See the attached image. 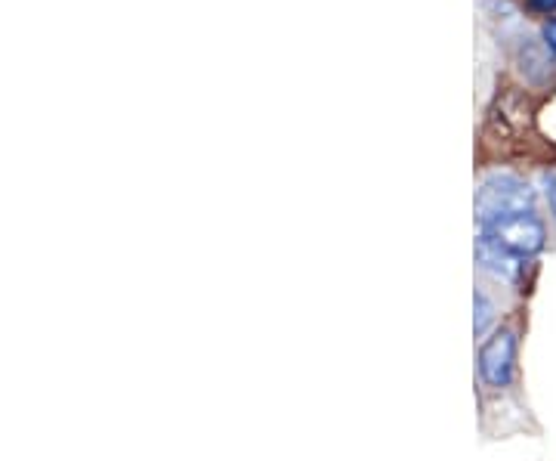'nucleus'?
I'll list each match as a JSON object with an SVG mask.
<instances>
[{"label":"nucleus","instance_id":"obj_3","mask_svg":"<svg viewBox=\"0 0 556 461\" xmlns=\"http://www.w3.org/2000/svg\"><path fill=\"white\" fill-rule=\"evenodd\" d=\"M544 44H547V50L556 56V16L544 22Z\"/></svg>","mask_w":556,"mask_h":461},{"label":"nucleus","instance_id":"obj_4","mask_svg":"<svg viewBox=\"0 0 556 461\" xmlns=\"http://www.w3.org/2000/svg\"><path fill=\"white\" fill-rule=\"evenodd\" d=\"M529 7L538 13H556V0H529Z\"/></svg>","mask_w":556,"mask_h":461},{"label":"nucleus","instance_id":"obj_5","mask_svg":"<svg viewBox=\"0 0 556 461\" xmlns=\"http://www.w3.org/2000/svg\"><path fill=\"white\" fill-rule=\"evenodd\" d=\"M547 202H550V214L556 217V180L547 183Z\"/></svg>","mask_w":556,"mask_h":461},{"label":"nucleus","instance_id":"obj_2","mask_svg":"<svg viewBox=\"0 0 556 461\" xmlns=\"http://www.w3.org/2000/svg\"><path fill=\"white\" fill-rule=\"evenodd\" d=\"M492 301L489 294H485V288H476V335L482 338L485 332H489V325L495 322V313H492Z\"/></svg>","mask_w":556,"mask_h":461},{"label":"nucleus","instance_id":"obj_1","mask_svg":"<svg viewBox=\"0 0 556 461\" xmlns=\"http://www.w3.org/2000/svg\"><path fill=\"white\" fill-rule=\"evenodd\" d=\"M516 353H519V335L510 325H498L492 338H485L479 347V359H476V372H479V384L485 390H507L516 378Z\"/></svg>","mask_w":556,"mask_h":461}]
</instances>
